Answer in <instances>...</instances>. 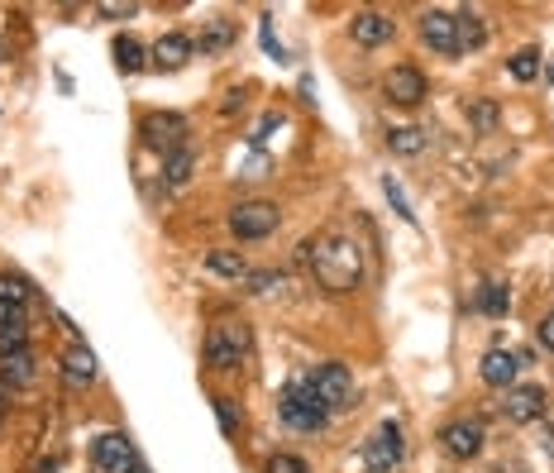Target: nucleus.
I'll list each match as a JSON object with an SVG mask.
<instances>
[{
  "instance_id": "nucleus-1",
  "label": "nucleus",
  "mask_w": 554,
  "mask_h": 473,
  "mask_svg": "<svg viewBox=\"0 0 554 473\" xmlns=\"http://www.w3.org/2000/svg\"><path fill=\"white\" fill-rule=\"evenodd\" d=\"M301 268H311V278L325 292H354L363 282V249L349 235H316L301 244Z\"/></svg>"
},
{
  "instance_id": "nucleus-2",
  "label": "nucleus",
  "mask_w": 554,
  "mask_h": 473,
  "mask_svg": "<svg viewBox=\"0 0 554 473\" xmlns=\"http://www.w3.org/2000/svg\"><path fill=\"white\" fill-rule=\"evenodd\" d=\"M277 411H282V421H287V426L306 430V435H316V430L330 426V411H325V402L311 392V383H292V387H287V392H282V402H277Z\"/></svg>"
},
{
  "instance_id": "nucleus-3",
  "label": "nucleus",
  "mask_w": 554,
  "mask_h": 473,
  "mask_svg": "<svg viewBox=\"0 0 554 473\" xmlns=\"http://www.w3.org/2000/svg\"><path fill=\"white\" fill-rule=\"evenodd\" d=\"M244 354H249V330L235 321H215L211 335H206V364L215 373H235L244 364Z\"/></svg>"
},
{
  "instance_id": "nucleus-4",
  "label": "nucleus",
  "mask_w": 554,
  "mask_h": 473,
  "mask_svg": "<svg viewBox=\"0 0 554 473\" xmlns=\"http://www.w3.org/2000/svg\"><path fill=\"white\" fill-rule=\"evenodd\" d=\"M306 383H311V392L325 402V411H330V416H335V411H349V407H354V397H359L354 373H349L344 364H320Z\"/></svg>"
},
{
  "instance_id": "nucleus-5",
  "label": "nucleus",
  "mask_w": 554,
  "mask_h": 473,
  "mask_svg": "<svg viewBox=\"0 0 554 473\" xmlns=\"http://www.w3.org/2000/svg\"><path fill=\"white\" fill-rule=\"evenodd\" d=\"M402 459H406V440H402V426H397V421H383V426L373 430V440H363V464H368V473H392Z\"/></svg>"
},
{
  "instance_id": "nucleus-6",
  "label": "nucleus",
  "mask_w": 554,
  "mask_h": 473,
  "mask_svg": "<svg viewBox=\"0 0 554 473\" xmlns=\"http://www.w3.org/2000/svg\"><path fill=\"white\" fill-rule=\"evenodd\" d=\"M277 225H282L277 201H239L235 211H230V230L239 239H268Z\"/></svg>"
},
{
  "instance_id": "nucleus-7",
  "label": "nucleus",
  "mask_w": 554,
  "mask_h": 473,
  "mask_svg": "<svg viewBox=\"0 0 554 473\" xmlns=\"http://www.w3.org/2000/svg\"><path fill=\"white\" fill-rule=\"evenodd\" d=\"M139 134H144V144L158 153L187 149V120H182V115H144Z\"/></svg>"
},
{
  "instance_id": "nucleus-8",
  "label": "nucleus",
  "mask_w": 554,
  "mask_h": 473,
  "mask_svg": "<svg viewBox=\"0 0 554 473\" xmlns=\"http://www.w3.org/2000/svg\"><path fill=\"white\" fill-rule=\"evenodd\" d=\"M383 91H387V101L392 106H421L430 96V86H426V77H421V67H411V63H402V67H392L387 72V82H383Z\"/></svg>"
},
{
  "instance_id": "nucleus-9",
  "label": "nucleus",
  "mask_w": 554,
  "mask_h": 473,
  "mask_svg": "<svg viewBox=\"0 0 554 473\" xmlns=\"http://www.w3.org/2000/svg\"><path fill=\"white\" fill-rule=\"evenodd\" d=\"M134 464H139V454H134V440L125 430H106L96 440V469L101 473H129Z\"/></svg>"
},
{
  "instance_id": "nucleus-10",
  "label": "nucleus",
  "mask_w": 554,
  "mask_h": 473,
  "mask_svg": "<svg viewBox=\"0 0 554 473\" xmlns=\"http://www.w3.org/2000/svg\"><path fill=\"white\" fill-rule=\"evenodd\" d=\"M502 416L512 421V426H531L545 416V387H507V402H502Z\"/></svg>"
},
{
  "instance_id": "nucleus-11",
  "label": "nucleus",
  "mask_w": 554,
  "mask_h": 473,
  "mask_svg": "<svg viewBox=\"0 0 554 473\" xmlns=\"http://www.w3.org/2000/svg\"><path fill=\"white\" fill-rule=\"evenodd\" d=\"M440 445H445L454 459H473V454L483 450V421H469V416L449 421V426L440 430Z\"/></svg>"
},
{
  "instance_id": "nucleus-12",
  "label": "nucleus",
  "mask_w": 554,
  "mask_h": 473,
  "mask_svg": "<svg viewBox=\"0 0 554 473\" xmlns=\"http://www.w3.org/2000/svg\"><path fill=\"white\" fill-rule=\"evenodd\" d=\"M421 39H426L435 53L454 58V53H459V29H454V15H449V10H426V15H421Z\"/></svg>"
},
{
  "instance_id": "nucleus-13",
  "label": "nucleus",
  "mask_w": 554,
  "mask_h": 473,
  "mask_svg": "<svg viewBox=\"0 0 554 473\" xmlns=\"http://www.w3.org/2000/svg\"><path fill=\"white\" fill-rule=\"evenodd\" d=\"M516 368H521V359H516L512 349H502V344H497V349H488V354H483L478 378H483L488 387H502V392H507V387L516 383Z\"/></svg>"
},
{
  "instance_id": "nucleus-14",
  "label": "nucleus",
  "mask_w": 554,
  "mask_h": 473,
  "mask_svg": "<svg viewBox=\"0 0 554 473\" xmlns=\"http://www.w3.org/2000/svg\"><path fill=\"white\" fill-rule=\"evenodd\" d=\"M196 58V43L187 34H163V39L153 43V67H163V72H177V67H187Z\"/></svg>"
},
{
  "instance_id": "nucleus-15",
  "label": "nucleus",
  "mask_w": 554,
  "mask_h": 473,
  "mask_svg": "<svg viewBox=\"0 0 554 473\" xmlns=\"http://www.w3.org/2000/svg\"><path fill=\"white\" fill-rule=\"evenodd\" d=\"M392 34H397V24L387 20V15H378V10L354 15V43H363V48H378V43H387Z\"/></svg>"
},
{
  "instance_id": "nucleus-16",
  "label": "nucleus",
  "mask_w": 554,
  "mask_h": 473,
  "mask_svg": "<svg viewBox=\"0 0 554 473\" xmlns=\"http://www.w3.org/2000/svg\"><path fill=\"white\" fill-rule=\"evenodd\" d=\"M63 378L72 387H86V383H96V354L86 349V344H72L63 354Z\"/></svg>"
},
{
  "instance_id": "nucleus-17",
  "label": "nucleus",
  "mask_w": 554,
  "mask_h": 473,
  "mask_svg": "<svg viewBox=\"0 0 554 473\" xmlns=\"http://www.w3.org/2000/svg\"><path fill=\"white\" fill-rule=\"evenodd\" d=\"M24 301H29V287H24V278H0V325H10V321H20V311H24Z\"/></svg>"
},
{
  "instance_id": "nucleus-18",
  "label": "nucleus",
  "mask_w": 554,
  "mask_h": 473,
  "mask_svg": "<svg viewBox=\"0 0 554 473\" xmlns=\"http://www.w3.org/2000/svg\"><path fill=\"white\" fill-rule=\"evenodd\" d=\"M426 144H430V134H426V129H416V125L387 129V149L402 153V158H416V153H426Z\"/></svg>"
},
{
  "instance_id": "nucleus-19",
  "label": "nucleus",
  "mask_w": 554,
  "mask_h": 473,
  "mask_svg": "<svg viewBox=\"0 0 554 473\" xmlns=\"http://www.w3.org/2000/svg\"><path fill=\"white\" fill-rule=\"evenodd\" d=\"M454 29H459V53H464V48H483V43H488V24H483V15H478V10H459V15H454Z\"/></svg>"
},
{
  "instance_id": "nucleus-20",
  "label": "nucleus",
  "mask_w": 554,
  "mask_h": 473,
  "mask_svg": "<svg viewBox=\"0 0 554 473\" xmlns=\"http://www.w3.org/2000/svg\"><path fill=\"white\" fill-rule=\"evenodd\" d=\"M192 168H196L192 149L168 153V158H163V182H168V187H187V182H192Z\"/></svg>"
},
{
  "instance_id": "nucleus-21",
  "label": "nucleus",
  "mask_w": 554,
  "mask_h": 473,
  "mask_svg": "<svg viewBox=\"0 0 554 473\" xmlns=\"http://www.w3.org/2000/svg\"><path fill=\"white\" fill-rule=\"evenodd\" d=\"M206 268H211V273H220V278H249V263H244V258L239 254H230V249H211V254H206Z\"/></svg>"
},
{
  "instance_id": "nucleus-22",
  "label": "nucleus",
  "mask_w": 554,
  "mask_h": 473,
  "mask_svg": "<svg viewBox=\"0 0 554 473\" xmlns=\"http://www.w3.org/2000/svg\"><path fill=\"white\" fill-rule=\"evenodd\" d=\"M478 311H483V316H507V311H512V292H507L502 282H488V287L478 292Z\"/></svg>"
},
{
  "instance_id": "nucleus-23",
  "label": "nucleus",
  "mask_w": 554,
  "mask_h": 473,
  "mask_svg": "<svg viewBox=\"0 0 554 473\" xmlns=\"http://www.w3.org/2000/svg\"><path fill=\"white\" fill-rule=\"evenodd\" d=\"M115 67H120V72H139V67H144V43L139 39H129V34H120V39H115Z\"/></svg>"
},
{
  "instance_id": "nucleus-24",
  "label": "nucleus",
  "mask_w": 554,
  "mask_h": 473,
  "mask_svg": "<svg viewBox=\"0 0 554 473\" xmlns=\"http://www.w3.org/2000/svg\"><path fill=\"white\" fill-rule=\"evenodd\" d=\"M0 364H5V383L24 387L29 378H34V354H29V349H20V354H5Z\"/></svg>"
},
{
  "instance_id": "nucleus-25",
  "label": "nucleus",
  "mask_w": 554,
  "mask_h": 473,
  "mask_svg": "<svg viewBox=\"0 0 554 473\" xmlns=\"http://www.w3.org/2000/svg\"><path fill=\"white\" fill-rule=\"evenodd\" d=\"M512 77L516 82H535V77H540V53H535V48H521L512 58Z\"/></svg>"
},
{
  "instance_id": "nucleus-26",
  "label": "nucleus",
  "mask_w": 554,
  "mask_h": 473,
  "mask_svg": "<svg viewBox=\"0 0 554 473\" xmlns=\"http://www.w3.org/2000/svg\"><path fill=\"white\" fill-rule=\"evenodd\" d=\"M20 349H29V344H24V321L0 325V359H5V354H20Z\"/></svg>"
},
{
  "instance_id": "nucleus-27",
  "label": "nucleus",
  "mask_w": 554,
  "mask_h": 473,
  "mask_svg": "<svg viewBox=\"0 0 554 473\" xmlns=\"http://www.w3.org/2000/svg\"><path fill=\"white\" fill-rule=\"evenodd\" d=\"M249 292H254V297H268V292H282V287H287V278H282V273H249Z\"/></svg>"
},
{
  "instance_id": "nucleus-28",
  "label": "nucleus",
  "mask_w": 554,
  "mask_h": 473,
  "mask_svg": "<svg viewBox=\"0 0 554 473\" xmlns=\"http://www.w3.org/2000/svg\"><path fill=\"white\" fill-rule=\"evenodd\" d=\"M211 407H215V416H220V430H225V435H239V411H235V402H230V397H211Z\"/></svg>"
},
{
  "instance_id": "nucleus-29",
  "label": "nucleus",
  "mask_w": 554,
  "mask_h": 473,
  "mask_svg": "<svg viewBox=\"0 0 554 473\" xmlns=\"http://www.w3.org/2000/svg\"><path fill=\"white\" fill-rule=\"evenodd\" d=\"M383 192H387V201H392V211L402 215L406 225H416V211L406 206V192H402V187H397V182H392V177H383Z\"/></svg>"
},
{
  "instance_id": "nucleus-30",
  "label": "nucleus",
  "mask_w": 554,
  "mask_h": 473,
  "mask_svg": "<svg viewBox=\"0 0 554 473\" xmlns=\"http://www.w3.org/2000/svg\"><path fill=\"white\" fill-rule=\"evenodd\" d=\"M230 39H235V29H230L225 20H215V24H211V34L201 39V53H215V48H225Z\"/></svg>"
},
{
  "instance_id": "nucleus-31",
  "label": "nucleus",
  "mask_w": 554,
  "mask_h": 473,
  "mask_svg": "<svg viewBox=\"0 0 554 473\" xmlns=\"http://www.w3.org/2000/svg\"><path fill=\"white\" fill-rule=\"evenodd\" d=\"M268 473H311V469H306V459H297V454H273Z\"/></svg>"
},
{
  "instance_id": "nucleus-32",
  "label": "nucleus",
  "mask_w": 554,
  "mask_h": 473,
  "mask_svg": "<svg viewBox=\"0 0 554 473\" xmlns=\"http://www.w3.org/2000/svg\"><path fill=\"white\" fill-rule=\"evenodd\" d=\"M258 34H263V48H268V53H273L277 63H287V48H282V43H277V34H273V24H268V15H263V24H258Z\"/></svg>"
},
{
  "instance_id": "nucleus-33",
  "label": "nucleus",
  "mask_w": 554,
  "mask_h": 473,
  "mask_svg": "<svg viewBox=\"0 0 554 473\" xmlns=\"http://www.w3.org/2000/svg\"><path fill=\"white\" fill-rule=\"evenodd\" d=\"M273 129H282V115L268 110V115H263V125L254 129V144H268V139H273Z\"/></svg>"
},
{
  "instance_id": "nucleus-34",
  "label": "nucleus",
  "mask_w": 554,
  "mask_h": 473,
  "mask_svg": "<svg viewBox=\"0 0 554 473\" xmlns=\"http://www.w3.org/2000/svg\"><path fill=\"white\" fill-rule=\"evenodd\" d=\"M473 125L483 129V134H488V129L497 125V110H492V106H473Z\"/></svg>"
},
{
  "instance_id": "nucleus-35",
  "label": "nucleus",
  "mask_w": 554,
  "mask_h": 473,
  "mask_svg": "<svg viewBox=\"0 0 554 473\" xmlns=\"http://www.w3.org/2000/svg\"><path fill=\"white\" fill-rule=\"evenodd\" d=\"M540 344H545V349L554 354V311L545 316V321H540Z\"/></svg>"
},
{
  "instance_id": "nucleus-36",
  "label": "nucleus",
  "mask_w": 554,
  "mask_h": 473,
  "mask_svg": "<svg viewBox=\"0 0 554 473\" xmlns=\"http://www.w3.org/2000/svg\"><path fill=\"white\" fill-rule=\"evenodd\" d=\"M129 473H149V469H144V464H134V469H129Z\"/></svg>"
},
{
  "instance_id": "nucleus-37",
  "label": "nucleus",
  "mask_w": 554,
  "mask_h": 473,
  "mask_svg": "<svg viewBox=\"0 0 554 473\" xmlns=\"http://www.w3.org/2000/svg\"><path fill=\"white\" fill-rule=\"evenodd\" d=\"M0 411H5V392H0Z\"/></svg>"
},
{
  "instance_id": "nucleus-38",
  "label": "nucleus",
  "mask_w": 554,
  "mask_h": 473,
  "mask_svg": "<svg viewBox=\"0 0 554 473\" xmlns=\"http://www.w3.org/2000/svg\"><path fill=\"white\" fill-rule=\"evenodd\" d=\"M0 53H5V48H0Z\"/></svg>"
}]
</instances>
